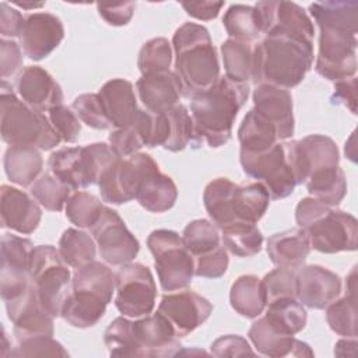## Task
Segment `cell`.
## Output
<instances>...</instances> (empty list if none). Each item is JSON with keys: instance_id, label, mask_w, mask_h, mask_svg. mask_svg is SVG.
I'll return each mask as SVG.
<instances>
[{"instance_id": "obj_22", "label": "cell", "mask_w": 358, "mask_h": 358, "mask_svg": "<svg viewBox=\"0 0 358 358\" xmlns=\"http://www.w3.org/2000/svg\"><path fill=\"white\" fill-rule=\"evenodd\" d=\"M20 99L36 112L63 105V91L56 80L39 66L24 67L15 78Z\"/></svg>"}, {"instance_id": "obj_25", "label": "cell", "mask_w": 358, "mask_h": 358, "mask_svg": "<svg viewBox=\"0 0 358 358\" xmlns=\"http://www.w3.org/2000/svg\"><path fill=\"white\" fill-rule=\"evenodd\" d=\"M0 217L1 227L18 234H32L42 218L39 203L28 193L3 185L0 189Z\"/></svg>"}, {"instance_id": "obj_23", "label": "cell", "mask_w": 358, "mask_h": 358, "mask_svg": "<svg viewBox=\"0 0 358 358\" xmlns=\"http://www.w3.org/2000/svg\"><path fill=\"white\" fill-rule=\"evenodd\" d=\"M341 292V278L326 267L309 264L296 273V299L310 309H324Z\"/></svg>"}, {"instance_id": "obj_59", "label": "cell", "mask_w": 358, "mask_h": 358, "mask_svg": "<svg viewBox=\"0 0 358 358\" xmlns=\"http://www.w3.org/2000/svg\"><path fill=\"white\" fill-rule=\"evenodd\" d=\"M14 4L18 7H22V8H35V7L43 6V3H18V1H15Z\"/></svg>"}, {"instance_id": "obj_52", "label": "cell", "mask_w": 358, "mask_h": 358, "mask_svg": "<svg viewBox=\"0 0 358 358\" xmlns=\"http://www.w3.org/2000/svg\"><path fill=\"white\" fill-rule=\"evenodd\" d=\"M109 145L120 158H129L144 147L143 138L134 123L127 127L116 129L109 134Z\"/></svg>"}, {"instance_id": "obj_27", "label": "cell", "mask_w": 358, "mask_h": 358, "mask_svg": "<svg viewBox=\"0 0 358 358\" xmlns=\"http://www.w3.org/2000/svg\"><path fill=\"white\" fill-rule=\"evenodd\" d=\"M248 336L255 348L266 357H313V351L306 343L294 336L277 331L264 317L252 323Z\"/></svg>"}, {"instance_id": "obj_9", "label": "cell", "mask_w": 358, "mask_h": 358, "mask_svg": "<svg viewBox=\"0 0 358 358\" xmlns=\"http://www.w3.org/2000/svg\"><path fill=\"white\" fill-rule=\"evenodd\" d=\"M120 157L105 143L84 147H64L50 154V172L73 190L98 185L102 172Z\"/></svg>"}, {"instance_id": "obj_37", "label": "cell", "mask_w": 358, "mask_h": 358, "mask_svg": "<svg viewBox=\"0 0 358 358\" xmlns=\"http://www.w3.org/2000/svg\"><path fill=\"white\" fill-rule=\"evenodd\" d=\"M266 322L284 334L295 336L306 326V310L296 298L277 299L266 305Z\"/></svg>"}, {"instance_id": "obj_15", "label": "cell", "mask_w": 358, "mask_h": 358, "mask_svg": "<svg viewBox=\"0 0 358 358\" xmlns=\"http://www.w3.org/2000/svg\"><path fill=\"white\" fill-rule=\"evenodd\" d=\"M92 238L99 249V255L110 266L130 263L140 250L137 238L129 231L117 211L105 207L101 217L91 228Z\"/></svg>"}, {"instance_id": "obj_55", "label": "cell", "mask_w": 358, "mask_h": 358, "mask_svg": "<svg viewBox=\"0 0 358 358\" xmlns=\"http://www.w3.org/2000/svg\"><path fill=\"white\" fill-rule=\"evenodd\" d=\"M99 15L110 25L122 27L127 25L134 14L136 4L133 1H124V3H116V4H96Z\"/></svg>"}, {"instance_id": "obj_57", "label": "cell", "mask_w": 358, "mask_h": 358, "mask_svg": "<svg viewBox=\"0 0 358 358\" xmlns=\"http://www.w3.org/2000/svg\"><path fill=\"white\" fill-rule=\"evenodd\" d=\"M334 103H340L350 109L351 113H357V78H345L334 81V92L331 96Z\"/></svg>"}, {"instance_id": "obj_14", "label": "cell", "mask_w": 358, "mask_h": 358, "mask_svg": "<svg viewBox=\"0 0 358 358\" xmlns=\"http://www.w3.org/2000/svg\"><path fill=\"white\" fill-rule=\"evenodd\" d=\"M319 31L316 73L330 81L354 77L357 73V35L336 28H319Z\"/></svg>"}, {"instance_id": "obj_54", "label": "cell", "mask_w": 358, "mask_h": 358, "mask_svg": "<svg viewBox=\"0 0 358 358\" xmlns=\"http://www.w3.org/2000/svg\"><path fill=\"white\" fill-rule=\"evenodd\" d=\"M22 64V53L17 42L11 39L1 38L0 41V67H1V78L6 81L10 76H13Z\"/></svg>"}, {"instance_id": "obj_1", "label": "cell", "mask_w": 358, "mask_h": 358, "mask_svg": "<svg viewBox=\"0 0 358 358\" xmlns=\"http://www.w3.org/2000/svg\"><path fill=\"white\" fill-rule=\"evenodd\" d=\"M313 64V42L270 32L252 53V81L291 90L296 87Z\"/></svg>"}, {"instance_id": "obj_21", "label": "cell", "mask_w": 358, "mask_h": 358, "mask_svg": "<svg viewBox=\"0 0 358 358\" xmlns=\"http://www.w3.org/2000/svg\"><path fill=\"white\" fill-rule=\"evenodd\" d=\"M64 27L59 17L50 13H34L25 17L20 39L25 56L42 60L63 41Z\"/></svg>"}, {"instance_id": "obj_35", "label": "cell", "mask_w": 358, "mask_h": 358, "mask_svg": "<svg viewBox=\"0 0 358 358\" xmlns=\"http://www.w3.org/2000/svg\"><path fill=\"white\" fill-rule=\"evenodd\" d=\"M306 189L313 199L333 207L338 206L347 194V179L344 171L336 166H326L312 172L305 180Z\"/></svg>"}, {"instance_id": "obj_44", "label": "cell", "mask_w": 358, "mask_h": 358, "mask_svg": "<svg viewBox=\"0 0 358 358\" xmlns=\"http://www.w3.org/2000/svg\"><path fill=\"white\" fill-rule=\"evenodd\" d=\"M103 210L102 201L88 193L76 192L66 203V217L78 228H92Z\"/></svg>"}, {"instance_id": "obj_11", "label": "cell", "mask_w": 358, "mask_h": 358, "mask_svg": "<svg viewBox=\"0 0 358 358\" xmlns=\"http://www.w3.org/2000/svg\"><path fill=\"white\" fill-rule=\"evenodd\" d=\"M29 278L42 306L53 317L60 316L62 306L71 288V274L59 249L52 245L35 246Z\"/></svg>"}, {"instance_id": "obj_12", "label": "cell", "mask_w": 358, "mask_h": 358, "mask_svg": "<svg viewBox=\"0 0 358 358\" xmlns=\"http://www.w3.org/2000/svg\"><path fill=\"white\" fill-rule=\"evenodd\" d=\"M147 246L154 256L164 291H180L190 285L194 275V260L178 232L155 229L148 235Z\"/></svg>"}, {"instance_id": "obj_24", "label": "cell", "mask_w": 358, "mask_h": 358, "mask_svg": "<svg viewBox=\"0 0 358 358\" xmlns=\"http://www.w3.org/2000/svg\"><path fill=\"white\" fill-rule=\"evenodd\" d=\"M253 109L275 127L278 140H287L294 134L292 96L288 90L259 84L253 91Z\"/></svg>"}, {"instance_id": "obj_47", "label": "cell", "mask_w": 358, "mask_h": 358, "mask_svg": "<svg viewBox=\"0 0 358 358\" xmlns=\"http://www.w3.org/2000/svg\"><path fill=\"white\" fill-rule=\"evenodd\" d=\"M266 305L284 298H296V273L289 268H274L267 273L263 280Z\"/></svg>"}, {"instance_id": "obj_10", "label": "cell", "mask_w": 358, "mask_h": 358, "mask_svg": "<svg viewBox=\"0 0 358 358\" xmlns=\"http://www.w3.org/2000/svg\"><path fill=\"white\" fill-rule=\"evenodd\" d=\"M239 161L243 172L260 182L268 192L271 200H280L289 196L299 185L292 141L277 143L271 148L250 154L239 152Z\"/></svg>"}, {"instance_id": "obj_28", "label": "cell", "mask_w": 358, "mask_h": 358, "mask_svg": "<svg viewBox=\"0 0 358 358\" xmlns=\"http://www.w3.org/2000/svg\"><path fill=\"white\" fill-rule=\"evenodd\" d=\"M98 95L113 127L123 129L134 122L140 109L130 81L123 78L109 80L101 87Z\"/></svg>"}, {"instance_id": "obj_5", "label": "cell", "mask_w": 358, "mask_h": 358, "mask_svg": "<svg viewBox=\"0 0 358 358\" xmlns=\"http://www.w3.org/2000/svg\"><path fill=\"white\" fill-rule=\"evenodd\" d=\"M116 182L127 201L136 199L150 213H165L175 206L178 187L162 173L151 155L137 152L122 158L116 168Z\"/></svg>"}, {"instance_id": "obj_20", "label": "cell", "mask_w": 358, "mask_h": 358, "mask_svg": "<svg viewBox=\"0 0 358 358\" xmlns=\"http://www.w3.org/2000/svg\"><path fill=\"white\" fill-rule=\"evenodd\" d=\"M158 312L169 320L178 337H185L210 317L213 305L197 292L182 289L164 295L158 305Z\"/></svg>"}, {"instance_id": "obj_41", "label": "cell", "mask_w": 358, "mask_h": 358, "mask_svg": "<svg viewBox=\"0 0 358 358\" xmlns=\"http://www.w3.org/2000/svg\"><path fill=\"white\" fill-rule=\"evenodd\" d=\"M225 77L235 83L248 84L252 78V53L250 43L235 39H227L221 45Z\"/></svg>"}, {"instance_id": "obj_36", "label": "cell", "mask_w": 358, "mask_h": 358, "mask_svg": "<svg viewBox=\"0 0 358 358\" xmlns=\"http://www.w3.org/2000/svg\"><path fill=\"white\" fill-rule=\"evenodd\" d=\"M232 309L243 317L255 319L266 308V295L262 280L253 274L241 275L229 291Z\"/></svg>"}, {"instance_id": "obj_46", "label": "cell", "mask_w": 358, "mask_h": 358, "mask_svg": "<svg viewBox=\"0 0 358 358\" xmlns=\"http://www.w3.org/2000/svg\"><path fill=\"white\" fill-rule=\"evenodd\" d=\"M166 115L171 123V133L164 148L172 152L182 151L193 138L192 115L189 113L187 108L182 103H178L169 110H166Z\"/></svg>"}, {"instance_id": "obj_2", "label": "cell", "mask_w": 358, "mask_h": 358, "mask_svg": "<svg viewBox=\"0 0 358 358\" xmlns=\"http://www.w3.org/2000/svg\"><path fill=\"white\" fill-rule=\"evenodd\" d=\"M249 96V84L235 83L220 77L207 91L194 95L190 101L193 137L203 140L211 148L227 144L239 109Z\"/></svg>"}, {"instance_id": "obj_31", "label": "cell", "mask_w": 358, "mask_h": 358, "mask_svg": "<svg viewBox=\"0 0 358 358\" xmlns=\"http://www.w3.org/2000/svg\"><path fill=\"white\" fill-rule=\"evenodd\" d=\"M43 168L41 150L31 145H10L4 152L7 178L22 187L32 186Z\"/></svg>"}, {"instance_id": "obj_58", "label": "cell", "mask_w": 358, "mask_h": 358, "mask_svg": "<svg viewBox=\"0 0 358 358\" xmlns=\"http://www.w3.org/2000/svg\"><path fill=\"white\" fill-rule=\"evenodd\" d=\"M224 1H208V0H201V1H182V7L185 11L197 20L201 21H208L217 18L220 14L221 8L224 7Z\"/></svg>"}, {"instance_id": "obj_40", "label": "cell", "mask_w": 358, "mask_h": 358, "mask_svg": "<svg viewBox=\"0 0 358 358\" xmlns=\"http://www.w3.org/2000/svg\"><path fill=\"white\" fill-rule=\"evenodd\" d=\"M59 253L69 267L77 270L95 260L96 245L87 232L67 228L60 236Z\"/></svg>"}, {"instance_id": "obj_32", "label": "cell", "mask_w": 358, "mask_h": 358, "mask_svg": "<svg viewBox=\"0 0 358 358\" xmlns=\"http://www.w3.org/2000/svg\"><path fill=\"white\" fill-rule=\"evenodd\" d=\"M355 271L354 267L347 278L345 295L340 299H334L326 306V320L330 329L343 337H357Z\"/></svg>"}, {"instance_id": "obj_3", "label": "cell", "mask_w": 358, "mask_h": 358, "mask_svg": "<svg viewBox=\"0 0 358 358\" xmlns=\"http://www.w3.org/2000/svg\"><path fill=\"white\" fill-rule=\"evenodd\" d=\"M175 73L182 85V95L193 98L211 88L220 78L217 50L210 32L196 22H185L172 38Z\"/></svg>"}, {"instance_id": "obj_16", "label": "cell", "mask_w": 358, "mask_h": 358, "mask_svg": "<svg viewBox=\"0 0 358 358\" xmlns=\"http://www.w3.org/2000/svg\"><path fill=\"white\" fill-rule=\"evenodd\" d=\"M34 243L13 234H4L0 242V284L3 301H10L31 287L29 267Z\"/></svg>"}, {"instance_id": "obj_38", "label": "cell", "mask_w": 358, "mask_h": 358, "mask_svg": "<svg viewBox=\"0 0 358 358\" xmlns=\"http://www.w3.org/2000/svg\"><path fill=\"white\" fill-rule=\"evenodd\" d=\"M218 229L224 248L238 257H250L262 250L263 235L256 224L232 222Z\"/></svg>"}, {"instance_id": "obj_4", "label": "cell", "mask_w": 358, "mask_h": 358, "mask_svg": "<svg viewBox=\"0 0 358 358\" xmlns=\"http://www.w3.org/2000/svg\"><path fill=\"white\" fill-rule=\"evenodd\" d=\"M113 291L115 274L106 264L94 260L76 270L60 316L73 327H92L105 315Z\"/></svg>"}, {"instance_id": "obj_8", "label": "cell", "mask_w": 358, "mask_h": 358, "mask_svg": "<svg viewBox=\"0 0 358 358\" xmlns=\"http://www.w3.org/2000/svg\"><path fill=\"white\" fill-rule=\"evenodd\" d=\"M0 123L1 138L8 145H31L46 151L62 141L49 117L24 103L4 83L0 95Z\"/></svg>"}, {"instance_id": "obj_26", "label": "cell", "mask_w": 358, "mask_h": 358, "mask_svg": "<svg viewBox=\"0 0 358 358\" xmlns=\"http://www.w3.org/2000/svg\"><path fill=\"white\" fill-rule=\"evenodd\" d=\"M136 90L145 110L164 113L178 105L182 96V85L175 71H164L141 76L136 83Z\"/></svg>"}, {"instance_id": "obj_30", "label": "cell", "mask_w": 358, "mask_h": 358, "mask_svg": "<svg viewBox=\"0 0 358 358\" xmlns=\"http://www.w3.org/2000/svg\"><path fill=\"white\" fill-rule=\"evenodd\" d=\"M296 151L303 183L312 172L326 166H336L340 162L337 144L323 134H309L302 140H296Z\"/></svg>"}, {"instance_id": "obj_51", "label": "cell", "mask_w": 358, "mask_h": 358, "mask_svg": "<svg viewBox=\"0 0 358 358\" xmlns=\"http://www.w3.org/2000/svg\"><path fill=\"white\" fill-rule=\"evenodd\" d=\"M194 260V275L203 278H220L225 274L228 268V253L224 245L220 248L193 257Z\"/></svg>"}, {"instance_id": "obj_53", "label": "cell", "mask_w": 358, "mask_h": 358, "mask_svg": "<svg viewBox=\"0 0 358 358\" xmlns=\"http://www.w3.org/2000/svg\"><path fill=\"white\" fill-rule=\"evenodd\" d=\"M211 352L215 357H245V355H255L249 343L235 334H228L218 337L211 344Z\"/></svg>"}, {"instance_id": "obj_56", "label": "cell", "mask_w": 358, "mask_h": 358, "mask_svg": "<svg viewBox=\"0 0 358 358\" xmlns=\"http://www.w3.org/2000/svg\"><path fill=\"white\" fill-rule=\"evenodd\" d=\"M25 17L22 14L8 6L6 1H1L0 4V34L3 38H15L21 35V31L24 28Z\"/></svg>"}, {"instance_id": "obj_6", "label": "cell", "mask_w": 358, "mask_h": 358, "mask_svg": "<svg viewBox=\"0 0 358 358\" xmlns=\"http://www.w3.org/2000/svg\"><path fill=\"white\" fill-rule=\"evenodd\" d=\"M295 220L308 234L310 248L320 253L352 252L358 246L357 218L317 199H302L295 208Z\"/></svg>"}, {"instance_id": "obj_48", "label": "cell", "mask_w": 358, "mask_h": 358, "mask_svg": "<svg viewBox=\"0 0 358 358\" xmlns=\"http://www.w3.org/2000/svg\"><path fill=\"white\" fill-rule=\"evenodd\" d=\"M73 109L78 119L87 126L96 130H106L112 124L103 110L98 94H83L73 101Z\"/></svg>"}, {"instance_id": "obj_33", "label": "cell", "mask_w": 358, "mask_h": 358, "mask_svg": "<svg viewBox=\"0 0 358 358\" xmlns=\"http://www.w3.org/2000/svg\"><path fill=\"white\" fill-rule=\"evenodd\" d=\"M309 11L319 28H336L357 35V1H316L309 6Z\"/></svg>"}, {"instance_id": "obj_19", "label": "cell", "mask_w": 358, "mask_h": 358, "mask_svg": "<svg viewBox=\"0 0 358 358\" xmlns=\"http://www.w3.org/2000/svg\"><path fill=\"white\" fill-rule=\"evenodd\" d=\"M7 316L13 322V333L17 341L49 336L53 337V316L42 306L34 285L10 301H6Z\"/></svg>"}, {"instance_id": "obj_45", "label": "cell", "mask_w": 358, "mask_h": 358, "mask_svg": "<svg viewBox=\"0 0 358 358\" xmlns=\"http://www.w3.org/2000/svg\"><path fill=\"white\" fill-rule=\"evenodd\" d=\"M171 63L172 48L165 38H152L147 41L138 52L137 66L143 76L168 71Z\"/></svg>"}, {"instance_id": "obj_18", "label": "cell", "mask_w": 358, "mask_h": 358, "mask_svg": "<svg viewBox=\"0 0 358 358\" xmlns=\"http://www.w3.org/2000/svg\"><path fill=\"white\" fill-rule=\"evenodd\" d=\"M255 8L259 13L262 34L267 35L270 32H277L313 42V22L299 4L267 0L256 3Z\"/></svg>"}, {"instance_id": "obj_17", "label": "cell", "mask_w": 358, "mask_h": 358, "mask_svg": "<svg viewBox=\"0 0 358 358\" xmlns=\"http://www.w3.org/2000/svg\"><path fill=\"white\" fill-rule=\"evenodd\" d=\"M133 357H173L182 345L173 326L161 313L130 320Z\"/></svg>"}, {"instance_id": "obj_7", "label": "cell", "mask_w": 358, "mask_h": 358, "mask_svg": "<svg viewBox=\"0 0 358 358\" xmlns=\"http://www.w3.org/2000/svg\"><path fill=\"white\" fill-rule=\"evenodd\" d=\"M270 200L267 189L260 182L236 185L228 178L211 180L203 193L206 211L218 228L232 222L257 224Z\"/></svg>"}, {"instance_id": "obj_29", "label": "cell", "mask_w": 358, "mask_h": 358, "mask_svg": "<svg viewBox=\"0 0 358 358\" xmlns=\"http://www.w3.org/2000/svg\"><path fill=\"white\" fill-rule=\"evenodd\" d=\"M310 252L308 234L302 228H292L271 235L267 239V255L270 260L282 268L301 267Z\"/></svg>"}, {"instance_id": "obj_13", "label": "cell", "mask_w": 358, "mask_h": 358, "mask_svg": "<svg viewBox=\"0 0 358 358\" xmlns=\"http://www.w3.org/2000/svg\"><path fill=\"white\" fill-rule=\"evenodd\" d=\"M117 310L127 317H141L155 306L157 287L151 270L141 263H127L115 274Z\"/></svg>"}, {"instance_id": "obj_42", "label": "cell", "mask_w": 358, "mask_h": 358, "mask_svg": "<svg viewBox=\"0 0 358 358\" xmlns=\"http://www.w3.org/2000/svg\"><path fill=\"white\" fill-rule=\"evenodd\" d=\"M182 241L193 257L206 255L222 245L218 227L208 220H194L189 222L182 234Z\"/></svg>"}, {"instance_id": "obj_49", "label": "cell", "mask_w": 358, "mask_h": 358, "mask_svg": "<svg viewBox=\"0 0 358 358\" xmlns=\"http://www.w3.org/2000/svg\"><path fill=\"white\" fill-rule=\"evenodd\" d=\"M69 352L63 345L56 341L53 337L41 336L31 337L21 341H17V347L10 350L8 357L21 358V357H67Z\"/></svg>"}, {"instance_id": "obj_34", "label": "cell", "mask_w": 358, "mask_h": 358, "mask_svg": "<svg viewBox=\"0 0 358 358\" xmlns=\"http://www.w3.org/2000/svg\"><path fill=\"white\" fill-rule=\"evenodd\" d=\"M238 138L241 151L250 154L263 152L278 143L275 127L255 109L245 115L238 129Z\"/></svg>"}, {"instance_id": "obj_50", "label": "cell", "mask_w": 358, "mask_h": 358, "mask_svg": "<svg viewBox=\"0 0 358 358\" xmlns=\"http://www.w3.org/2000/svg\"><path fill=\"white\" fill-rule=\"evenodd\" d=\"M49 122L60 140L64 143H76L80 137L81 124L76 112L64 105L55 106L49 110Z\"/></svg>"}, {"instance_id": "obj_39", "label": "cell", "mask_w": 358, "mask_h": 358, "mask_svg": "<svg viewBox=\"0 0 358 358\" xmlns=\"http://www.w3.org/2000/svg\"><path fill=\"white\" fill-rule=\"evenodd\" d=\"M222 24L229 39L252 43L262 35L259 13L252 6L232 4L225 11Z\"/></svg>"}, {"instance_id": "obj_43", "label": "cell", "mask_w": 358, "mask_h": 358, "mask_svg": "<svg viewBox=\"0 0 358 358\" xmlns=\"http://www.w3.org/2000/svg\"><path fill=\"white\" fill-rule=\"evenodd\" d=\"M71 187L52 172L41 175L31 186V196L49 211H62L71 196Z\"/></svg>"}]
</instances>
